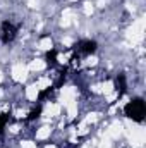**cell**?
Instances as JSON below:
<instances>
[{
    "label": "cell",
    "instance_id": "2",
    "mask_svg": "<svg viewBox=\"0 0 146 148\" xmlns=\"http://www.w3.org/2000/svg\"><path fill=\"white\" fill-rule=\"evenodd\" d=\"M60 112H62V105H60V103H57V102H48V103L45 105L43 115L52 119V117H59Z\"/></svg>",
    "mask_w": 146,
    "mask_h": 148
},
{
    "label": "cell",
    "instance_id": "8",
    "mask_svg": "<svg viewBox=\"0 0 146 148\" xmlns=\"http://www.w3.org/2000/svg\"><path fill=\"white\" fill-rule=\"evenodd\" d=\"M83 12H84V16L91 17L93 12H95V5H93V2H84V5H83Z\"/></svg>",
    "mask_w": 146,
    "mask_h": 148
},
{
    "label": "cell",
    "instance_id": "9",
    "mask_svg": "<svg viewBox=\"0 0 146 148\" xmlns=\"http://www.w3.org/2000/svg\"><path fill=\"white\" fill-rule=\"evenodd\" d=\"M86 66H89V67H95V66H98V57L96 55H89L88 59H86V62H84Z\"/></svg>",
    "mask_w": 146,
    "mask_h": 148
},
{
    "label": "cell",
    "instance_id": "3",
    "mask_svg": "<svg viewBox=\"0 0 146 148\" xmlns=\"http://www.w3.org/2000/svg\"><path fill=\"white\" fill-rule=\"evenodd\" d=\"M52 127L50 126H41V127H38L36 133H35V138H36L38 141H43V140H48L50 138V134H52Z\"/></svg>",
    "mask_w": 146,
    "mask_h": 148
},
{
    "label": "cell",
    "instance_id": "13",
    "mask_svg": "<svg viewBox=\"0 0 146 148\" xmlns=\"http://www.w3.org/2000/svg\"><path fill=\"white\" fill-rule=\"evenodd\" d=\"M2 81H3V73L0 71V83H2Z\"/></svg>",
    "mask_w": 146,
    "mask_h": 148
},
{
    "label": "cell",
    "instance_id": "1",
    "mask_svg": "<svg viewBox=\"0 0 146 148\" xmlns=\"http://www.w3.org/2000/svg\"><path fill=\"white\" fill-rule=\"evenodd\" d=\"M10 73H12V79H14V81H17V83H24L26 77H28V74H29V69H28L26 64L17 62V64L12 66Z\"/></svg>",
    "mask_w": 146,
    "mask_h": 148
},
{
    "label": "cell",
    "instance_id": "6",
    "mask_svg": "<svg viewBox=\"0 0 146 148\" xmlns=\"http://www.w3.org/2000/svg\"><path fill=\"white\" fill-rule=\"evenodd\" d=\"M100 91H102L103 95H108V93H112V91H115V83H113L112 79L103 81V83L100 84Z\"/></svg>",
    "mask_w": 146,
    "mask_h": 148
},
{
    "label": "cell",
    "instance_id": "4",
    "mask_svg": "<svg viewBox=\"0 0 146 148\" xmlns=\"http://www.w3.org/2000/svg\"><path fill=\"white\" fill-rule=\"evenodd\" d=\"M28 69L29 71H36V73H40V71H43V69H46V62L43 60V59H33L29 64H28Z\"/></svg>",
    "mask_w": 146,
    "mask_h": 148
},
{
    "label": "cell",
    "instance_id": "14",
    "mask_svg": "<svg viewBox=\"0 0 146 148\" xmlns=\"http://www.w3.org/2000/svg\"><path fill=\"white\" fill-rule=\"evenodd\" d=\"M67 2H77V0H67Z\"/></svg>",
    "mask_w": 146,
    "mask_h": 148
},
{
    "label": "cell",
    "instance_id": "11",
    "mask_svg": "<svg viewBox=\"0 0 146 148\" xmlns=\"http://www.w3.org/2000/svg\"><path fill=\"white\" fill-rule=\"evenodd\" d=\"M60 43H62L64 47H72L74 38H71V36H62V40H60Z\"/></svg>",
    "mask_w": 146,
    "mask_h": 148
},
{
    "label": "cell",
    "instance_id": "5",
    "mask_svg": "<svg viewBox=\"0 0 146 148\" xmlns=\"http://www.w3.org/2000/svg\"><path fill=\"white\" fill-rule=\"evenodd\" d=\"M38 95H40V90H38L36 83H33V84H29V86L26 88V98H28L29 102H36Z\"/></svg>",
    "mask_w": 146,
    "mask_h": 148
},
{
    "label": "cell",
    "instance_id": "7",
    "mask_svg": "<svg viewBox=\"0 0 146 148\" xmlns=\"http://www.w3.org/2000/svg\"><path fill=\"white\" fill-rule=\"evenodd\" d=\"M38 48L40 50H43V52H48V50H52L53 48V40L50 36L43 38V40H40V43H38Z\"/></svg>",
    "mask_w": 146,
    "mask_h": 148
},
{
    "label": "cell",
    "instance_id": "10",
    "mask_svg": "<svg viewBox=\"0 0 146 148\" xmlns=\"http://www.w3.org/2000/svg\"><path fill=\"white\" fill-rule=\"evenodd\" d=\"M38 145L35 141H31V140H24V141H21V148H36Z\"/></svg>",
    "mask_w": 146,
    "mask_h": 148
},
{
    "label": "cell",
    "instance_id": "12",
    "mask_svg": "<svg viewBox=\"0 0 146 148\" xmlns=\"http://www.w3.org/2000/svg\"><path fill=\"white\" fill-rule=\"evenodd\" d=\"M45 148H59V147H57L55 143H50V145H46V147H45Z\"/></svg>",
    "mask_w": 146,
    "mask_h": 148
}]
</instances>
